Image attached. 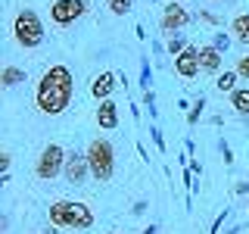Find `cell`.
Listing matches in <instances>:
<instances>
[{"label": "cell", "mask_w": 249, "mask_h": 234, "mask_svg": "<svg viewBox=\"0 0 249 234\" xmlns=\"http://www.w3.org/2000/svg\"><path fill=\"white\" fill-rule=\"evenodd\" d=\"M112 91H115V75H112V72H100V75L90 81V97L100 100V103H103V100H109V94H112Z\"/></svg>", "instance_id": "30bf717a"}, {"label": "cell", "mask_w": 249, "mask_h": 234, "mask_svg": "<svg viewBox=\"0 0 249 234\" xmlns=\"http://www.w3.org/2000/svg\"><path fill=\"white\" fill-rule=\"evenodd\" d=\"M221 59H224V53L221 50H215L212 44H206V47H199V66H202V72H221Z\"/></svg>", "instance_id": "8fae6325"}, {"label": "cell", "mask_w": 249, "mask_h": 234, "mask_svg": "<svg viewBox=\"0 0 249 234\" xmlns=\"http://www.w3.org/2000/svg\"><path fill=\"white\" fill-rule=\"evenodd\" d=\"M246 213H249V209H246Z\"/></svg>", "instance_id": "f546056e"}, {"label": "cell", "mask_w": 249, "mask_h": 234, "mask_svg": "<svg viewBox=\"0 0 249 234\" xmlns=\"http://www.w3.org/2000/svg\"><path fill=\"white\" fill-rule=\"evenodd\" d=\"M84 13H88V0H53L50 3V19H53V25H59V28L78 22Z\"/></svg>", "instance_id": "8992f818"}, {"label": "cell", "mask_w": 249, "mask_h": 234, "mask_svg": "<svg viewBox=\"0 0 249 234\" xmlns=\"http://www.w3.org/2000/svg\"><path fill=\"white\" fill-rule=\"evenodd\" d=\"M50 225H56V228H90V225H93V213L88 209V203L56 200L50 206Z\"/></svg>", "instance_id": "7a4b0ae2"}, {"label": "cell", "mask_w": 249, "mask_h": 234, "mask_svg": "<svg viewBox=\"0 0 249 234\" xmlns=\"http://www.w3.org/2000/svg\"><path fill=\"white\" fill-rule=\"evenodd\" d=\"M246 191H249V184H246V181H240V184H237V194H246Z\"/></svg>", "instance_id": "d4e9b609"}, {"label": "cell", "mask_w": 249, "mask_h": 234, "mask_svg": "<svg viewBox=\"0 0 249 234\" xmlns=\"http://www.w3.org/2000/svg\"><path fill=\"white\" fill-rule=\"evenodd\" d=\"M44 234H59V228H56V225H47V231Z\"/></svg>", "instance_id": "484cf974"}, {"label": "cell", "mask_w": 249, "mask_h": 234, "mask_svg": "<svg viewBox=\"0 0 249 234\" xmlns=\"http://www.w3.org/2000/svg\"><path fill=\"white\" fill-rule=\"evenodd\" d=\"M88 166H90V178L93 181H109L115 172V153L112 144L106 137H93L88 144Z\"/></svg>", "instance_id": "3957f363"}, {"label": "cell", "mask_w": 249, "mask_h": 234, "mask_svg": "<svg viewBox=\"0 0 249 234\" xmlns=\"http://www.w3.org/2000/svg\"><path fill=\"white\" fill-rule=\"evenodd\" d=\"M162 31H181L184 25H190V13L184 10V3H178V0H168L165 10H162Z\"/></svg>", "instance_id": "52a82bcc"}, {"label": "cell", "mask_w": 249, "mask_h": 234, "mask_svg": "<svg viewBox=\"0 0 249 234\" xmlns=\"http://www.w3.org/2000/svg\"><path fill=\"white\" fill-rule=\"evenodd\" d=\"M97 125L103 131H112L115 125H119V106H115L112 100H103V103H100V109H97Z\"/></svg>", "instance_id": "7c38bea8"}, {"label": "cell", "mask_w": 249, "mask_h": 234, "mask_svg": "<svg viewBox=\"0 0 249 234\" xmlns=\"http://www.w3.org/2000/svg\"><path fill=\"white\" fill-rule=\"evenodd\" d=\"M62 175H66L69 184H81L84 178L90 175V166H88V153H78L72 150L66 156V169H62Z\"/></svg>", "instance_id": "ba28073f"}, {"label": "cell", "mask_w": 249, "mask_h": 234, "mask_svg": "<svg viewBox=\"0 0 249 234\" xmlns=\"http://www.w3.org/2000/svg\"><path fill=\"white\" fill-rule=\"evenodd\" d=\"M224 213H228V209H224ZM224 213L215 218V225H212V234H218V228H221V222H224Z\"/></svg>", "instance_id": "cb8c5ba5"}, {"label": "cell", "mask_w": 249, "mask_h": 234, "mask_svg": "<svg viewBox=\"0 0 249 234\" xmlns=\"http://www.w3.org/2000/svg\"><path fill=\"white\" fill-rule=\"evenodd\" d=\"M237 78H240L237 72H218V78H215V88L221 91V94H224V91H231V94H233V91H237V88H233V84H237Z\"/></svg>", "instance_id": "2e32d148"}, {"label": "cell", "mask_w": 249, "mask_h": 234, "mask_svg": "<svg viewBox=\"0 0 249 234\" xmlns=\"http://www.w3.org/2000/svg\"><path fill=\"white\" fill-rule=\"evenodd\" d=\"M143 234H156V228H153V225H150V228H146V231H143Z\"/></svg>", "instance_id": "4316f807"}, {"label": "cell", "mask_w": 249, "mask_h": 234, "mask_svg": "<svg viewBox=\"0 0 249 234\" xmlns=\"http://www.w3.org/2000/svg\"><path fill=\"white\" fill-rule=\"evenodd\" d=\"M131 6H134V0H106V10L112 16H128Z\"/></svg>", "instance_id": "e0dca14e"}, {"label": "cell", "mask_w": 249, "mask_h": 234, "mask_svg": "<svg viewBox=\"0 0 249 234\" xmlns=\"http://www.w3.org/2000/svg\"><path fill=\"white\" fill-rule=\"evenodd\" d=\"M72 94H75V78L66 66H50L37 81L35 91V103L44 116H59L66 113L69 103H72Z\"/></svg>", "instance_id": "6da1fadb"}, {"label": "cell", "mask_w": 249, "mask_h": 234, "mask_svg": "<svg viewBox=\"0 0 249 234\" xmlns=\"http://www.w3.org/2000/svg\"><path fill=\"white\" fill-rule=\"evenodd\" d=\"M175 72L181 75V78H187V81L202 72V66H199V47L190 44L184 53H178V57H175Z\"/></svg>", "instance_id": "9c48e42d"}, {"label": "cell", "mask_w": 249, "mask_h": 234, "mask_svg": "<svg viewBox=\"0 0 249 234\" xmlns=\"http://www.w3.org/2000/svg\"><path fill=\"white\" fill-rule=\"evenodd\" d=\"M240 78H249V53H243V57L237 59V69H233Z\"/></svg>", "instance_id": "44dd1931"}, {"label": "cell", "mask_w": 249, "mask_h": 234, "mask_svg": "<svg viewBox=\"0 0 249 234\" xmlns=\"http://www.w3.org/2000/svg\"><path fill=\"white\" fill-rule=\"evenodd\" d=\"M0 172H10V153L0 156Z\"/></svg>", "instance_id": "7402d4cb"}, {"label": "cell", "mask_w": 249, "mask_h": 234, "mask_svg": "<svg viewBox=\"0 0 249 234\" xmlns=\"http://www.w3.org/2000/svg\"><path fill=\"white\" fill-rule=\"evenodd\" d=\"M202 106H206V97H199L196 103H193L190 116H187V122H190V125H196V122H199V116H202Z\"/></svg>", "instance_id": "d6986e66"}, {"label": "cell", "mask_w": 249, "mask_h": 234, "mask_svg": "<svg viewBox=\"0 0 249 234\" xmlns=\"http://www.w3.org/2000/svg\"><path fill=\"white\" fill-rule=\"evenodd\" d=\"M231 103L240 116H249V88H237L231 94Z\"/></svg>", "instance_id": "9a60e30c"}, {"label": "cell", "mask_w": 249, "mask_h": 234, "mask_svg": "<svg viewBox=\"0 0 249 234\" xmlns=\"http://www.w3.org/2000/svg\"><path fill=\"white\" fill-rule=\"evenodd\" d=\"M187 47H190V44H187V38H184V35H171V38H168V53H171V57L184 53Z\"/></svg>", "instance_id": "ac0fdd59"}, {"label": "cell", "mask_w": 249, "mask_h": 234, "mask_svg": "<svg viewBox=\"0 0 249 234\" xmlns=\"http://www.w3.org/2000/svg\"><path fill=\"white\" fill-rule=\"evenodd\" d=\"M178 3H181V0H178Z\"/></svg>", "instance_id": "f1b7e54d"}, {"label": "cell", "mask_w": 249, "mask_h": 234, "mask_svg": "<svg viewBox=\"0 0 249 234\" xmlns=\"http://www.w3.org/2000/svg\"><path fill=\"white\" fill-rule=\"evenodd\" d=\"M25 81V69L19 66H3V72H0V84L3 88H16V84Z\"/></svg>", "instance_id": "5bb4252c"}, {"label": "cell", "mask_w": 249, "mask_h": 234, "mask_svg": "<svg viewBox=\"0 0 249 234\" xmlns=\"http://www.w3.org/2000/svg\"><path fill=\"white\" fill-rule=\"evenodd\" d=\"M66 150H62L59 144H47L41 156H37V162H35V175L41 178V181H53V178L59 175L62 169H66Z\"/></svg>", "instance_id": "5b68a950"}, {"label": "cell", "mask_w": 249, "mask_h": 234, "mask_svg": "<svg viewBox=\"0 0 249 234\" xmlns=\"http://www.w3.org/2000/svg\"><path fill=\"white\" fill-rule=\"evenodd\" d=\"M13 35H16V44L31 50V47H37L44 41V22L37 19L35 10H19L13 19Z\"/></svg>", "instance_id": "277c9868"}, {"label": "cell", "mask_w": 249, "mask_h": 234, "mask_svg": "<svg viewBox=\"0 0 249 234\" xmlns=\"http://www.w3.org/2000/svg\"><path fill=\"white\" fill-rule=\"evenodd\" d=\"M212 3H218V0H212Z\"/></svg>", "instance_id": "83f0119b"}, {"label": "cell", "mask_w": 249, "mask_h": 234, "mask_svg": "<svg viewBox=\"0 0 249 234\" xmlns=\"http://www.w3.org/2000/svg\"><path fill=\"white\" fill-rule=\"evenodd\" d=\"M150 135H153V140H156V147H159V150H165V144H162V135H159V131H156V128H153V131H150Z\"/></svg>", "instance_id": "603a6c76"}, {"label": "cell", "mask_w": 249, "mask_h": 234, "mask_svg": "<svg viewBox=\"0 0 249 234\" xmlns=\"http://www.w3.org/2000/svg\"><path fill=\"white\" fill-rule=\"evenodd\" d=\"M212 47H215V50H221V53H224V50H228V47H231V38L224 35V31H218V35L212 38Z\"/></svg>", "instance_id": "ffe728a7"}, {"label": "cell", "mask_w": 249, "mask_h": 234, "mask_svg": "<svg viewBox=\"0 0 249 234\" xmlns=\"http://www.w3.org/2000/svg\"><path fill=\"white\" fill-rule=\"evenodd\" d=\"M231 31H233V38H237L240 44H246V47H249V13H240V16H233V22H231Z\"/></svg>", "instance_id": "4fadbf2b"}]
</instances>
